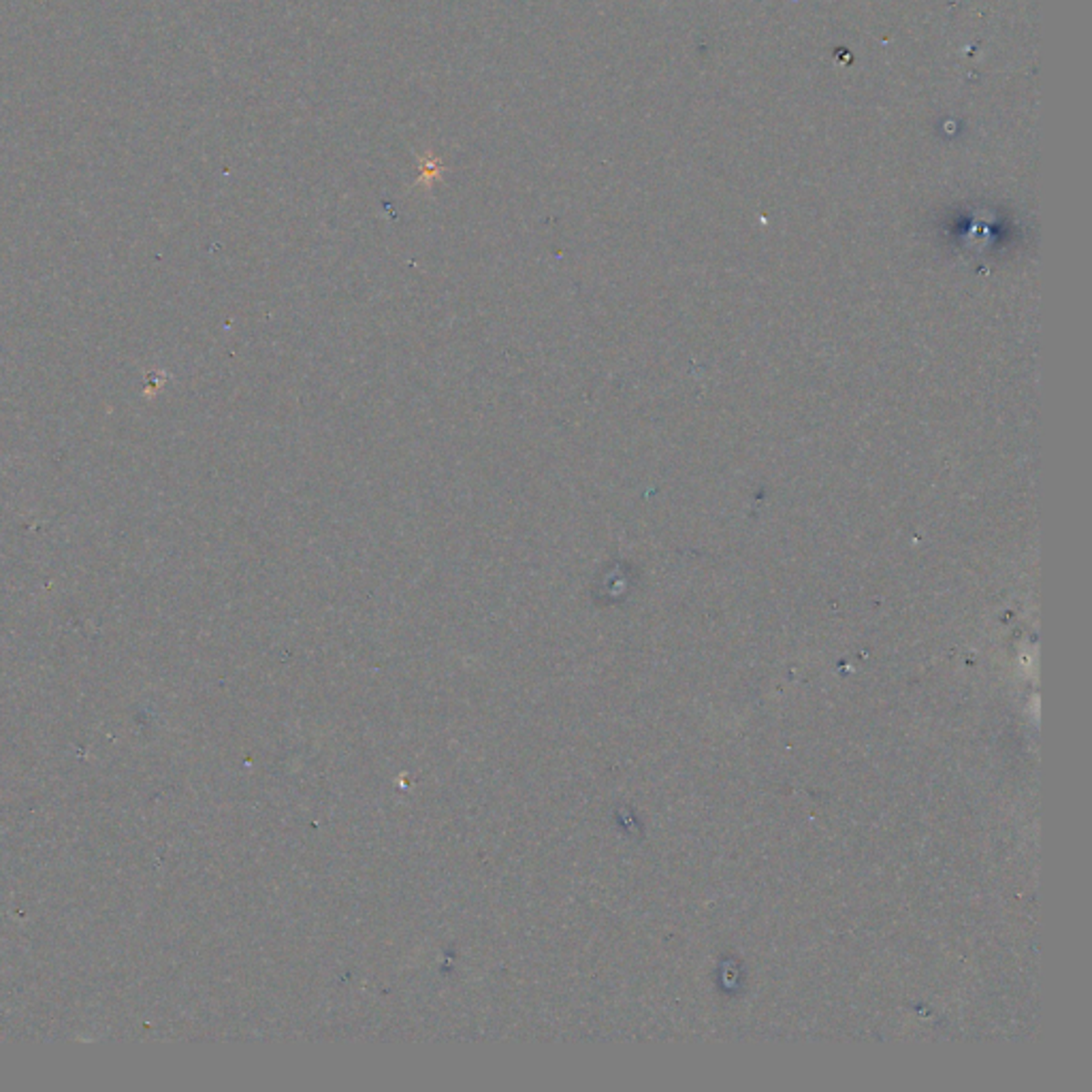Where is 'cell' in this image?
Wrapping results in <instances>:
<instances>
[{
	"instance_id": "6da1fadb",
	"label": "cell",
	"mask_w": 1092,
	"mask_h": 1092,
	"mask_svg": "<svg viewBox=\"0 0 1092 1092\" xmlns=\"http://www.w3.org/2000/svg\"><path fill=\"white\" fill-rule=\"evenodd\" d=\"M442 160L436 159V156H420V173L417 180V186H433L438 180L442 178Z\"/></svg>"
}]
</instances>
